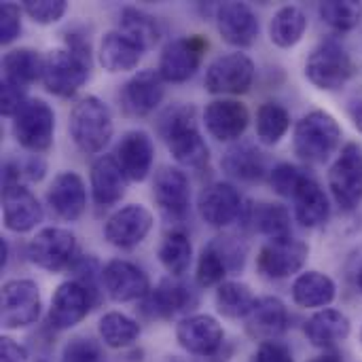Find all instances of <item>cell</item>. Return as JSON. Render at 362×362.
<instances>
[{
	"mask_svg": "<svg viewBox=\"0 0 362 362\" xmlns=\"http://www.w3.org/2000/svg\"><path fill=\"white\" fill-rule=\"evenodd\" d=\"M291 127V115L282 104L267 102L257 110V136L263 144H278Z\"/></svg>",
	"mask_w": 362,
	"mask_h": 362,
	"instance_id": "f35d334b",
	"label": "cell"
},
{
	"mask_svg": "<svg viewBox=\"0 0 362 362\" xmlns=\"http://www.w3.org/2000/svg\"><path fill=\"white\" fill-rule=\"evenodd\" d=\"M329 189L335 204L352 212L362 202V146L348 142L329 170Z\"/></svg>",
	"mask_w": 362,
	"mask_h": 362,
	"instance_id": "5b68a950",
	"label": "cell"
},
{
	"mask_svg": "<svg viewBox=\"0 0 362 362\" xmlns=\"http://www.w3.org/2000/svg\"><path fill=\"white\" fill-rule=\"evenodd\" d=\"M91 62L70 49H55L45 57L42 83L49 93L57 98L74 95L87 81Z\"/></svg>",
	"mask_w": 362,
	"mask_h": 362,
	"instance_id": "8992f818",
	"label": "cell"
},
{
	"mask_svg": "<svg viewBox=\"0 0 362 362\" xmlns=\"http://www.w3.org/2000/svg\"><path fill=\"white\" fill-rule=\"evenodd\" d=\"M115 159L119 161L127 180L142 182L151 174L153 159H155L153 140L148 138L146 132L132 129L119 140V144L115 148Z\"/></svg>",
	"mask_w": 362,
	"mask_h": 362,
	"instance_id": "d6986e66",
	"label": "cell"
},
{
	"mask_svg": "<svg viewBox=\"0 0 362 362\" xmlns=\"http://www.w3.org/2000/svg\"><path fill=\"white\" fill-rule=\"evenodd\" d=\"M66 45H68L70 51H74L76 55H81V57H85V59L91 62V47H89V40L85 36L72 32V34L66 36Z\"/></svg>",
	"mask_w": 362,
	"mask_h": 362,
	"instance_id": "f5cc1de1",
	"label": "cell"
},
{
	"mask_svg": "<svg viewBox=\"0 0 362 362\" xmlns=\"http://www.w3.org/2000/svg\"><path fill=\"white\" fill-rule=\"evenodd\" d=\"M163 78L155 70H142L136 76H132L121 93V108L129 117H146L151 115L163 100Z\"/></svg>",
	"mask_w": 362,
	"mask_h": 362,
	"instance_id": "2e32d148",
	"label": "cell"
},
{
	"mask_svg": "<svg viewBox=\"0 0 362 362\" xmlns=\"http://www.w3.org/2000/svg\"><path fill=\"white\" fill-rule=\"evenodd\" d=\"M40 316V293L32 280H8L2 286L0 320L4 329H23Z\"/></svg>",
	"mask_w": 362,
	"mask_h": 362,
	"instance_id": "30bf717a",
	"label": "cell"
},
{
	"mask_svg": "<svg viewBox=\"0 0 362 362\" xmlns=\"http://www.w3.org/2000/svg\"><path fill=\"white\" fill-rule=\"evenodd\" d=\"M352 325L350 318L333 308H325L316 312L308 322H305V337L312 341L316 348H333L350 337Z\"/></svg>",
	"mask_w": 362,
	"mask_h": 362,
	"instance_id": "f1b7e54d",
	"label": "cell"
},
{
	"mask_svg": "<svg viewBox=\"0 0 362 362\" xmlns=\"http://www.w3.org/2000/svg\"><path fill=\"white\" fill-rule=\"evenodd\" d=\"M252 362H295L293 354L286 346L278 344V341H263L255 354Z\"/></svg>",
	"mask_w": 362,
	"mask_h": 362,
	"instance_id": "681fc988",
	"label": "cell"
},
{
	"mask_svg": "<svg viewBox=\"0 0 362 362\" xmlns=\"http://www.w3.org/2000/svg\"><path fill=\"white\" fill-rule=\"evenodd\" d=\"M206 49L208 40L199 34L170 40L161 51L157 72L168 83H185L199 70Z\"/></svg>",
	"mask_w": 362,
	"mask_h": 362,
	"instance_id": "9c48e42d",
	"label": "cell"
},
{
	"mask_svg": "<svg viewBox=\"0 0 362 362\" xmlns=\"http://www.w3.org/2000/svg\"><path fill=\"white\" fill-rule=\"evenodd\" d=\"M153 227V214L138 204L117 210L104 225V238L117 248H134L144 242Z\"/></svg>",
	"mask_w": 362,
	"mask_h": 362,
	"instance_id": "9a60e30c",
	"label": "cell"
},
{
	"mask_svg": "<svg viewBox=\"0 0 362 362\" xmlns=\"http://www.w3.org/2000/svg\"><path fill=\"white\" fill-rule=\"evenodd\" d=\"M212 244L216 246V250L223 255L229 272H240L244 267V261H246V246L235 240L233 235H223V238H216L212 240Z\"/></svg>",
	"mask_w": 362,
	"mask_h": 362,
	"instance_id": "bcb514c9",
	"label": "cell"
},
{
	"mask_svg": "<svg viewBox=\"0 0 362 362\" xmlns=\"http://www.w3.org/2000/svg\"><path fill=\"white\" fill-rule=\"evenodd\" d=\"M308 178V174L293 165V163H280L272 170V187L276 189V193H280L282 197H291L297 193V189L301 187V182Z\"/></svg>",
	"mask_w": 362,
	"mask_h": 362,
	"instance_id": "7bdbcfd3",
	"label": "cell"
},
{
	"mask_svg": "<svg viewBox=\"0 0 362 362\" xmlns=\"http://www.w3.org/2000/svg\"><path fill=\"white\" fill-rule=\"evenodd\" d=\"M6 261H8V244H6V240H0V265L4 267Z\"/></svg>",
	"mask_w": 362,
	"mask_h": 362,
	"instance_id": "9f6ffc18",
	"label": "cell"
},
{
	"mask_svg": "<svg viewBox=\"0 0 362 362\" xmlns=\"http://www.w3.org/2000/svg\"><path fill=\"white\" fill-rule=\"evenodd\" d=\"M55 115L45 100H28L25 106L13 117V136L15 140L32 151L42 153L53 144Z\"/></svg>",
	"mask_w": 362,
	"mask_h": 362,
	"instance_id": "52a82bcc",
	"label": "cell"
},
{
	"mask_svg": "<svg viewBox=\"0 0 362 362\" xmlns=\"http://www.w3.org/2000/svg\"><path fill=\"white\" fill-rule=\"evenodd\" d=\"M21 32V11L13 2H4L0 6V42H13Z\"/></svg>",
	"mask_w": 362,
	"mask_h": 362,
	"instance_id": "c3c4849f",
	"label": "cell"
},
{
	"mask_svg": "<svg viewBox=\"0 0 362 362\" xmlns=\"http://www.w3.org/2000/svg\"><path fill=\"white\" fill-rule=\"evenodd\" d=\"M257 299L242 282H223L216 291V308L227 318H248Z\"/></svg>",
	"mask_w": 362,
	"mask_h": 362,
	"instance_id": "74e56055",
	"label": "cell"
},
{
	"mask_svg": "<svg viewBox=\"0 0 362 362\" xmlns=\"http://www.w3.org/2000/svg\"><path fill=\"white\" fill-rule=\"evenodd\" d=\"M70 136L74 144L87 153H100L112 138V115L110 108L95 95L81 98L70 112Z\"/></svg>",
	"mask_w": 362,
	"mask_h": 362,
	"instance_id": "3957f363",
	"label": "cell"
},
{
	"mask_svg": "<svg viewBox=\"0 0 362 362\" xmlns=\"http://www.w3.org/2000/svg\"><path fill=\"white\" fill-rule=\"evenodd\" d=\"M4 227L13 233H25L42 221V208L30 189L23 185L4 187L2 191Z\"/></svg>",
	"mask_w": 362,
	"mask_h": 362,
	"instance_id": "d4e9b609",
	"label": "cell"
},
{
	"mask_svg": "<svg viewBox=\"0 0 362 362\" xmlns=\"http://www.w3.org/2000/svg\"><path fill=\"white\" fill-rule=\"evenodd\" d=\"M102 286L117 303L138 301L151 293L148 276L134 263L115 259L102 267Z\"/></svg>",
	"mask_w": 362,
	"mask_h": 362,
	"instance_id": "4fadbf2b",
	"label": "cell"
},
{
	"mask_svg": "<svg viewBox=\"0 0 362 362\" xmlns=\"http://www.w3.org/2000/svg\"><path fill=\"white\" fill-rule=\"evenodd\" d=\"M197 305V295L191 286L185 282L165 278L159 282L157 288H153L144 301L142 312L151 318H172L176 314L189 312Z\"/></svg>",
	"mask_w": 362,
	"mask_h": 362,
	"instance_id": "e0dca14e",
	"label": "cell"
},
{
	"mask_svg": "<svg viewBox=\"0 0 362 362\" xmlns=\"http://www.w3.org/2000/svg\"><path fill=\"white\" fill-rule=\"evenodd\" d=\"M28 352L11 337L0 339V362H25Z\"/></svg>",
	"mask_w": 362,
	"mask_h": 362,
	"instance_id": "f907efd6",
	"label": "cell"
},
{
	"mask_svg": "<svg viewBox=\"0 0 362 362\" xmlns=\"http://www.w3.org/2000/svg\"><path fill=\"white\" fill-rule=\"evenodd\" d=\"M255 64L244 53H227L216 57L206 70V89L210 93L240 95L252 87Z\"/></svg>",
	"mask_w": 362,
	"mask_h": 362,
	"instance_id": "8fae6325",
	"label": "cell"
},
{
	"mask_svg": "<svg viewBox=\"0 0 362 362\" xmlns=\"http://www.w3.org/2000/svg\"><path fill=\"white\" fill-rule=\"evenodd\" d=\"M293 204H295V218L308 229H316L325 225L331 216L329 197L325 189L318 185V180L312 176H308L301 182V187L293 195Z\"/></svg>",
	"mask_w": 362,
	"mask_h": 362,
	"instance_id": "83f0119b",
	"label": "cell"
},
{
	"mask_svg": "<svg viewBox=\"0 0 362 362\" xmlns=\"http://www.w3.org/2000/svg\"><path fill=\"white\" fill-rule=\"evenodd\" d=\"M216 28L225 42L250 47L259 36V19L246 2H225L216 8Z\"/></svg>",
	"mask_w": 362,
	"mask_h": 362,
	"instance_id": "44dd1931",
	"label": "cell"
},
{
	"mask_svg": "<svg viewBox=\"0 0 362 362\" xmlns=\"http://www.w3.org/2000/svg\"><path fill=\"white\" fill-rule=\"evenodd\" d=\"M153 197L157 206L172 218H182L189 212L191 187L185 172L178 168H161L153 182Z\"/></svg>",
	"mask_w": 362,
	"mask_h": 362,
	"instance_id": "603a6c76",
	"label": "cell"
},
{
	"mask_svg": "<svg viewBox=\"0 0 362 362\" xmlns=\"http://www.w3.org/2000/svg\"><path fill=\"white\" fill-rule=\"evenodd\" d=\"M2 70H4V78L13 81L21 87L42 78V70H45V59L38 55V51L34 49H13L4 55L2 59Z\"/></svg>",
	"mask_w": 362,
	"mask_h": 362,
	"instance_id": "836d02e7",
	"label": "cell"
},
{
	"mask_svg": "<svg viewBox=\"0 0 362 362\" xmlns=\"http://www.w3.org/2000/svg\"><path fill=\"white\" fill-rule=\"evenodd\" d=\"M310 362H344V361H341V356H339V354H335V352H329V354H322V356H316V358H312Z\"/></svg>",
	"mask_w": 362,
	"mask_h": 362,
	"instance_id": "11a10c76",
	"label": "cell"
},
{
	"mask_svg": "<svg viewBox=\"0 0 362 362\" xmlns=\"http://www.w3.org/2000/svg\"><path fill=\"white\" fill-rule=\"evenodd\" d=\"M119 30L125 36H129L132 40H136L144 51L151 49L161 36L159 21L153 15H148L146 11H140V8H134V6H125L121 11Z\"/></svg>",
	"mask_w": 362,
	"mask_h": 362,
	"instance_id": "e575fe53",
	"label": "cell"
},
{
	"mask_svg": "<svg viewBox=\"0 0 362 362\" xmlns=\"http://www.w3.org/2000/svg\"><path fill=\"white\" fill-rule=\"evenodd\" d=\"M62 362H106V356L98 341L89 337H72L62 350Z\"/></svg>",
	"mask_w": 362,
	"mask_h": 362,
	"instance_id": "ee69618b",
	"label": "cell"
},
{
	"mask_svg": "<svg viewBox=\"0 0 362 362\" xmlns=\"http://www.w3.org/2000/svg\"><path fill=\"white\" fill-rule=\"evenodd\" d=\"M68 8V2L66 0H25L23 2V11L25 15L36 21V23H42V25H49V23H55L64 17Z\"/></svg>",
	"mask_w": 362,
	"mask_h": 362,
	"instance_id": "f6af8a7d",
	"label": "cell"
},
{
	"mask_svg": "<svg viewBox=\"0 0 362 362\" xmlns=\"http://www.w3.org/2000/svg\"><path fill=\"white\" fill-rule=\"evenodd\" d=\"M100 337L108 348H127L140 337V327L136 320H132L125 314L110 312L104 314L98 325Z\"/></svg>",
	"mask_w": 362,
	"mask_h": 362,
	"instance_id": "ab89813d",
	"label": "cell"
},
{
	"mask_svg": "<svg viewBox=\"0 0 362 362\" xmlns=\"http://www.w3.org/2000/svg\"><path fill=\"white\" fill-rule=\"evenodd\" d=\"M308 30V17L299 6H282L269 21V38L274 45L288 49L295 47Z\"/></svg>",
	"mask_w": 362,
	"mask_h": 362,
	"instance_id": "d6a6232c",
	"label": "cell"
},
{
	"mask_svg": "<svg viewBox=\"0 0 362 362\" xmlns=\"http://www.w3.org/2000/svg\"><path fill=\"white\" fill-rule=\"evenodd\" d=\"M250 223L269 240L291 238V214L282 204H257L250 210Z\"/></svg>",
	"mask_w": 362,
	"mask_h": 362,
	"instance_id": "d590c367",
	"label": "cell"
},
{
	"mask_svg": "<svg viewBox=\"0 0 362 362\" xmlns=\"http://www.w3.org/2000/svg\"><path fill=\"white\" fill-rule=\"evenodd\" d=\"M250 121V112L242 102L235 100H214L206 106L204 123L212 138L221 142L238 140Z\"/></svg>",
	"mask_w": 362,
	"mask_h": 362,
	"instance_id": "7402d4cb",
	"label": "cell"
},
{
	"mask_svg": "<svg viewBox=\"0 0 362 362\" xmlns=\"http://www.w3.org/2000/svg\"><path fill=\"white\" fill-rule=\"evenodd\" d=\"M288 327L286 305L278 297H261L257 299L252 312L246 318V331L250 337L261 341H274Z\"/></svg>",
	"mask_w": 362,
	"mask_h": 362,
	"instance_id": "4316f807",
	"label": "cell"
},
{
	"mask_svg": "<svg viewBox=\"0 0 362 362\" xmlns=\"http://www.w3.org/2000/svg\"><path fill=\"white\" fill-rule=\"evenodd\" d=\"M74 255L76 238L62 227H47L38 231L28 246L30 261L45 272H62L66 267H72V263L76 261Z\"/></svg>",
	"mask_w": 362,
	"mask_h": 362,
	"instance_id": "ba28073f",
	"label": "cell"
},
{
	"mask_svg": "<svg viewBox=\"0 0 362 362\" xmlns=\"http://www.w3.org/2000/svg\"><path fill=\"white\" fill-rule=\"evenodd\" d=\"M361 344H362V329H361Z\"/></svg>",
	"mask_w": 362,
	"mask_h": 362,
	"instance_id": "680465c9",
	"label": "cell"
},
{
	"mask_svg": "<svg viewBox=\"0 0 362 362\" xmlns=\"http://www.w3.org/2000/svg\"><path fill=\"white\" fill-rule=\"evenodd\" d=\"M229 274V267L223 259V255L216 250V246L210 242L202 255H199V261H197V284L208 288V286H221L225 276Z\"/></svg>",
	"mask_w": 362,
	"mask_h": 362,
	"instance_id": "b9f144b4",
	"label": "cell"
},
{
	"mask_svg": "<svg viewBox=\"0 0 362 362\" xmlns=\"http://www.w3.org/2000/svg\"><path fill=\"white\" fill-rule=\"evenodd\" d=\"M356 284H358V291L362 293V267L358 269V274H356Z\"/></svg>",
	"mask_w": 362,
	"mask_h": 362,
	"instance_id": "6f0895ef",
	"label": "cell"
},
{
	"mask_svg": "<svg viewBox=\"0 0 362 362\" xmlns=\"http://www.w3.org/2000/svg\"><path fill=\"white\" fill-rule=\"evenodd\" d=\"M320 17L337 32H350L362 21V2L356 0H329L320 4Z\"/></svg>",
	"mask_w": 362,
	"mask_h": 362,
	"instance_id": "60d3db41",
	"label": "cell"
},
{
	"mask_svg": "<svg viewBox=\"0 0 362 362\" xmlns=\"http://www.w3.org/2000/svg\"><path fill=\"white\" fill-rule=\"evenodd\" d=\"M40 362H47V361H40Z\"/></svg>",
	"mask_w": 362,
	"mask_h": 362,
	"instance_id": "91938a15",
	"label": "cell"
},
{
	"mask_svg": "<svg viewBox=\"0 0 362 362\" xmlns=\"http://www.w3.org/2000/svg\"><path fill=\"white\" fill-rule=\"evenodd\" d=\"M310 248L301 240L282 238V240H269L257 257V267L263 276L282 280L288 276H295L303 269L308 261Z\"/></svg>",
	"mask_w": 362,
	"mask_h": 362,
	"instance_id": "7c38bea8",
	"label": "cell"
},
{
	"mask_svg": "<svg viewBox=\"0 0 362 362\" xmlns=\"http://www.w3.org/2000/svg\"><path fill=\"white\" fill-rule=\"evenodd\" d=\"M91 195L98 206H115L125 195L127 176L115 155H104L91 165Z\"/></svg>",
	"mask_w": 362,
	"mask_h": 362,
	"instance_id": "484cf974",
	"label": "cell"
},
{
	"mask_svg": "<svg viewBox=\"0 0 362 362\" xmlns=\"http://www.w3.org/2000/svg\"><path fill=\"white\" fill-rule=\"evenodd\" d=\"M221 165L229 176L244 182H255L265 176V157L250 142H240L227 148L221 159Z\"/></svg>",
	"mask_w": 362,
	"mask_h": 362,
	"instance_id": "1f68e13d",
	"label": "cell"
},
{
	"mask_svg": "<svg viewBox=\"0 0 362 362\" xmlns=\"http://www.w3.org/2000/svg\"><path fill=\"white\" fill-rule=\"evenodd\" d=\"M352 74H354V62H352L348 49L335 38L322 40L310 53V57L305 62L308 81L325 91L341 89L352 78Z\"/></svg>",
	"mask_w": 362,
	"mask_h": 362,
	"instance_id": "277c9868",
	"label": "cell"
},
{
	"mask_svg": "<svg viewBox=\"0 0 362 362\" xmlns=\"http://www.w3.org/2000/svg\"><path fill=\"white\" fill-rule=\"evenodd\" d=\"M202 218L212 227H227L242 214V197L229 182L208 185L197 199Z\"/></svg>",
	"mask_w": 362,
	"mask_h": 362,
	"instance_id": "ffe728a7",
	"label": "cell"
},
{
	"mask_svg": "<svg viewBox=\"0 0 362 362\" xmlns=\"http://www.w3.org/2000/svg\"><path fill=\"white\" fill-rule=\"evenodd\" d=\"M95 303L98 301L93 299V295L81 282L68 280L57 286V291L51 299L49 322H51V327H55L59 331L72 329L89 314V310Z\"/></svg>",
	"mask_w": 362,
	"mask_h": 362,
	"instance_id": "5bb4252c",
	"label": "cell"
},
{
	"mask_svg": "<svg viewBox=\"0 0 362 362\" xmlns=\"http://www.w3.org/2000/svg\"><path fill=\"white\" fill-rule=\"evenodd\" d=\"M142 53H144V49L136 40L125 36L121 30H112V32L104 34L100 49H98L100 64L108 72L134 70L138 66V62L142 59Z\"/></svg>",
	"mask_w": 362,
	"mask_h": 362,
	"instance_id": "f546056e",
	"label": "cell"
},
{
	"mask_svg": "<svg viewBox=\"0 0 362 362\" xmlns=\"http://www.w3.org/2000/svg\"><path fill=\"white\" fill-rule=\"evenodd\" d=\"M193 259V246L185 231H170L159 246V261L174 278L187 274Z\"/></svg>",
	"mask_w": 362,
	"mask_h": 362,
	"instance_id": "8d00e7d4",
	"label": "cell"
},
{
	"mask_svg": "<svg viewBox=\"0 0 362 362\" xmlns=\"http://www.w3.org/2000/svg\"><path fill=\"white\" fill-rule=\"evenodd\" d=\"M25 87L2 78V89H0V112L4 117H15L23 106H25Z\"/></svg>",
	"mask_w": 362,
	"mask_h": 362,
	"instance_id": "7dc6e473",
	"label": "cell"
},
{
	"mask_svg": "<svg viewBox=\"0 0 362 362\" xmlns=\"http://www.w3.org/2000/svg\"><path fill=\"white\" fill-rule=\"evenodd\" d=\"M337 297V286L333 278L320 272H305L293 282V301L299 308L305 310H316V308H327L335 301Z\"/></svg>",
	"mask_w": 362,
	"mask_h": 362,
	"instance_id": "4dcf8cb0",
	"label": "cell"
},
{
	"mask_svg": "<svg viewBox=\"0 0 362 362\" xmlns=\"http://www.w3.org/2000/svg\"><path fill=\"white\" fill-rule=\"evenodd\" d=\"M47 204L57 218L76 221L87 206V191L83 178L74 172L57 174L47 191Z\"/></svg>",
	"mask_w": 362,
	"mask_h": 362,
	"instance_id": "cb8c5ba5",
	"label": "cell"
},
{
	"mask_svg": "<svg viewBox=\"0 0 362 362\" xmlns=\"http://www.w3.org/2000/svg\"><path fill=\"white\" fill-rule=\"evenodd\" d=\"M21 165V174H23V180H40L45 176V161L38 159L36 155L25 159Z\"/></svg>",
	"mask_w": 362,
	"mask_h": 362,
	"instance_id": "816d5d0a",
	"label": "cell"
},
{
	"mask_svg": "<svg viewBox=\"0 0 362 362\" xmlns=\"http://www.w3.org/2000/svg\"><path fill=\"white\" fill-rule=\"evenodd\" d=\"M223 327L218 325L216 318L208 316V314H195L189 316L185 320H180V325L176 327V339L178 344L195 356H212L218 352L221 344H223Z\"/></svg>",
	"mask_w": 362,
	"mask_h": 362,
	"instance_id": "ac0fdd59",
	"label": "cell"
},
{
	"mask_svg": "<svg viewBox=\"0 0 362 362\" xmlns=\"http://www.w3.org/2000/svg\"><path fill=\"white\" fill-rule=\"evenodd\" d=\"M157 132L180 165L202 170L208 163L210 148L197 129L193 106L182 104L168 108L157 121Z\"/></svg>",
	"mask_w": 362,
	"mask_h": 362,
	"instance_id": "6da1fadb",
	"label": "cell"
},
{
	"mask_svg": "<svg viewBox=\"0 0 362 362\" xmlns=\"http://www.w3.org/2000/svg\"><path fill=\"white\" fill-rule=\"evenodd\" d=\"M352 121H354V127L362 134V102L352 108Z\"/></svg>",
	"mask_w": 362,
	"mask_h": 362,
	"instance_id": "db71d44e",
	"label": "cell"
},
{
	"mask_svg": "<svg viewBox=\"0 0 362 362\" xmlns=\"http://www.w3.org/2000/svg\"><path fill=\"white\" fill-rule=\"evenodd\" d=\"M341 142V127L327 110L308 112L295 127L293 151L308 163H325Z\"/></svg>",
	"mask_w": 362,
	"mask_h": 362,
	"instance_id": "7a4b0ae2",
	"label": "cell"
}]
</instances>
